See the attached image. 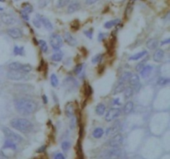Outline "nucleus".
Wrapping results in <instances>:
<instances>
[{
    "mask_svg": "<svg viewBox=\"0 0 170 159\" xmlns=\"http://www.w3.org/2000/svg\"><path fill=\"white\" fill-rule=\"evenodd\" d=\"M15 109L20 115H29L34 113L37 109V103L28 98H18L14 101Z\"/></svg>",
    "mask_w": 170,
    "mask_h": 159,
    "instance_id": "obj_1",
    "label": "nucleus"
},
{
    "mask_svg": "<svg viewBox=\"0 0 170 159\" xmlns=\"http://www.w3.org/2000/svg\"><path fill=\"white\" fill-rule=\"evenodd\" d=\"M10 124L13 129L23 133H27L33 129V124L26 119H22V118L13 119L11 120Z\"/></svg>",
    "mask_w": 170,
    "mask_h": 159,
    "instance_id": "obj_2",
    "label": "nucleus"
},
{
    "mask_svg": "<svg viewBox=\"0 0 170 159\" xmlns=\"http://www.w3.org/2000/svg\"><path fill=\"white\" fill-rule=\"evenodd\" d=\"M3 132H4L7 139H9V140H11L13 142H20L23 140V138L19 134H17V133L14 132L12 130H10L8 128H4L3 129Z\"/></svg>",
    "mask_w": 170,
    "mask_h": 159,
    "instance_id": "obj_3",
    "label": "nucleus"
},
{
    "mask_svg": "<svg viewBox=\"0 0 170 159\" xmlns=\"http://www.w3.org/2000/svg\"><path fill=\"white\" fill-rule=\"evenodd\" d=\"M128 82L129 83L130 86L133 88V89H135L136 91H139L141 87L139 76L137 74H131V76L128 80Z\"/></svg>",
    "mask_w": 170,
    "mask_h": 159,
    "instance_id": "obj_4",
    "label": "nucleus"
},
{
    "mask_svg": "<svg viewBox=\"0 0 170 159\" xmlns=\"http://www.w3.org/2000/svg\"><path fill=\"white\" fill-rule=\"evenodd\" d=\"M50 42L52 48L55 50H59L63 44L62 39L58 34H52L50 37Z\"/></svg>",
    "mask_w": 170,
    "mask_h": 159,
    "instance_id": "obj_5",
    "label": "nucleus"
},
{
    "mask_svg": "<svg viewBox=\"0 0 170 159\" xmlns=\"http://www.w3.org/2000/svg\"><path fill=\"white\" fill-rule=\"evenodd\" d=\"M25 72L21 71H13L10 70L7 74V77L12 80H23L25 77Z\"/></svg>",
    "mask_w": 170,
    "mask_h": 159,
    "instance_id": "obj_6",
    "label": "nucleus"
},
{
    "mask_svg": "<svg viewBox=\"0 0 170 159\" xmlns=\"http://www.w3.org/2000/svg\"><path fill=\"white\" fill-rule=\"evenodd\" d=\"M120 115V109L119 108H113L107 111L106 115H105V121L107 122H111L112 120L115 119L119 115Z\"/></svg>",
    "mask_w": 170,
    "mask_h": 159,
    "instance_id": "obj_7",
    "label": "nucleus"
},
{
    "mask_svg": "<svg viewBox=\"0 0 170 159\" xmlns=\"http://www.w3.org/2000/svg\"><path fill=\"white\" fill-rule=\"evenodd\" d=\"M123 142V136L121 133H115L109 141V146H111L112 148H117Z\"/></svg>",
    "mask_w": 170,
    "mask_h": 159,
    "instance_id": "obj_8",
    "label": "nucleus"
},
{
    "mask_svg": "<svg viewBox=\"0 0 170 159\" xmlns=\"http://www.w3.org/2000/svg\"><path fill=\"white\" fill-rule=\"evenodd\" d=\"M63 85L68 89H75L78 87V82L73 77H67L64 80Z\"/></svg>",
    "mask_w": 170,
    "mask_h": 159,
    "instance_id": "obj_9",
    "label": "nucleus"
},
{
    "mask_svg": "<svg viewBox=\"0 0 170 159\" xmlns=\"http://www.w3.org/2000/svg\"><path fill=\"white\" fill-rule=\"evenodd\" d=\"M8 34L9 36H11L13 39H18L21 38L23 36V32L21 29L17 28V27H13V28H9L7 31Z\"/></svg>",
    "mask_w": 170,
    "mask_h": 159,
    "instance_id": "obj_10",
    "label": "nucleus"
},
{
    "mask_svg": "<svg viewBox=\"0 0 170 159\" xmlns=\"http://www.w3.org/2000/svg\"><path fill=\"white\" fill-rule=\"evenodd\" d=\"M1 20L6 25H13L16 23V19L8 13H3L1 15Z\"/></svg>",
    "mask_w": 170,
    "mask_h": 159,
    "instance_id": "obj_11",
    "label": "nucleus"
},
{
    "mask_svg": "<svg viewBox=\"0 0 170 159\" xmlns=\"http://www.w3.org/2000/svg\"><path fill=\"white\" fill-rule=\"evenodd\" d=\"M64 40L66 41V42L68 45H70L71 46H74L77 44V41L76 40V38L69 32H66L64 34Z\"/></svg>",
    "mask_w": 170,
    "mask_h": 159,
    "instance_id": "obj_12",
    "label": "nucleus"
},
{
    "mask_svg": "<svg viewBox=\"0 0 170 159\" xmlns=\"http://www.w3.org/2000/svg\"><path fill=\"white\" fill-rule=\"evenodd\" d=\"M80 8H81L80 3H79L78 2H77V1H74V2H72V3L68 6L67 13H73L78 11V10L80 9Z\"/></svg>",
    "mask_w": 170,
    "mask_h": 159,
    "instance_id": "obj_13",
    "label": "nucleus"
},
{
    "mask_svg": "<svg viewBox=\"0 0 170 159\" xmlns=\"http://www.w3.org/2000/svg\"><path fill=\"white\" fill-rule=\"evenodd\" d=\"M133 109H134V103L132 101H128L124 106L123 113L125 115H129L133 111Z\"/></svg>",
    "mask_w": 170,
    "mask_h": 159,
    "instance_id": "obj_14",
    "label": "nucleus"
},
{
    "mask_svg": "<svg viewBox=\"0 0 170 159\" xmlns=\"http://www.w3.org/2000/svg\"><path fill=\"white\" fill-rule=\"evenodd\" d=\"M38 16V18H40V20H41V23H43L44 27L47 29V30H49V31H51V29L53 28V26H52V24H51V23L49 21V19H47V18H45V17H43V16H41V15H37Z\"/></svg>",
    "mask_w": 170,
    "mask_h": 159,
    "instance_id": "obj_15",
    "label": "nucleus"
},
{
    "mask_svg": "<svg viewBox=\"0 0 170 159\" xmlns=\"http://www.w3.org/2000/svg\"><path fill=\"white\" fill-rule=\"evenodd\" d=\"M65 113H66V115L71 118L74 115V113H75V109H74V106L71 103H68L67 104V105L65 107Z\"/></svg>",
    "mask_w": 170,
    "mask_h": 159,
    "instance_id": "obj_16",
    "label": "nucleus"
},
{
    "mask_svg": "<svg viewBox=\"0 0 170 159\" xmlns=\"http://www.w3.org/2000/svg\"><path fill=\"white\" fill-rule=\"evenodd\" d=\"M152 71H153V66L147 65V66H145L144 68L139 71V72H140L141 76H142L143 78H145V77H147V76L150 74V72Z\"/></svg>",
    "mask_w": 170,
    "mask_h": 159,
    "instance_id": "obj_17",
    "label": "nucleus"
},
{
    "mask_svg": "<svg viewBox=\"0 0 170 159\" xmlns=\"http://www.w3.org/2000/svg\"><path fill=\"white\" fill-rule=\"evenodd\" d=\"M164 56V52L161 49H158L153 54V61L156 62H160Z\"/></svg>",
    "mask_w": 170,
    "mask_h": 159,
    "instance_id": "obj_18",
    "label": "nucleus"
},
{
    "mask_svg": "<svg viewBox=\"0 0 170 159\" xmlns=\"http://www.w3.org/2000/svg\"><path fill=\"white\" fill-rule=\"evenodd\" d=\"M125 88V82H121V81H119L115 86V88L114 89V91H113V94L114 95H118L119 93L123 92L124 89Z\"/></svg>",
    "mask_w": 170,
    "mask_h": 159,
    "instance_id": "obj_19",
    "label": "nucleus"
},
{
    "mask_svg": "<svg viewBox=\"0 0 170 159\" xmlns=\"http://www.w3.org/2000/svg\"><path fill=\"white\" fill-rule=\"evenodd\" d=\"M120 155V151L119 149H112L107 153V158L116 159Z\"/></svg>",
    "mask_w": 170,
    "mask_h": 159,
    "instance_id": "obj_20",
    "label": "nucleus"
},
{
    "mask_svg": "<svg viewBox=\"0 0 170 159\" xmlns=\"http://www.w3.org/2000/svg\"><path fill=\"white\" fill-rule=\"evenodd\" d=\"M146 55H147V52H146V51H143V52L136 53L135 55H132V56L129 57V60H131V61H137V60H139L140 58L144 57Z\"/></svg>",
    "mask_w": 170,
    "mask_h": 159,
    "instance_id": "obj_21",
    "label": "nucleus"
},
{
    "mask_svg": "<svg viewBox=\"0 0 170 159\" xmlns=\"http://www.w3.org/2000/svg\"><path fill=\"white\" fill-rule=\"evenodd\" d=\"M146 46L149 49H154L157 47L158 46V41L155 39V38H151V39H149L147 43H146Z\"/></svg>",
    "mask_w": 170,
    "mask_h": 159,
    "instance_id": "obj_22",
    "label": "nucleus"
},
{
    "mask_svg": "<svg viewBox=\"0 0 170 159\" xmlns=\"http://www.w3.org/2000/svg\"><path fill=\"white\" fill-rule=\"evenodd\" d=\"M22 65L23 64L20 62H12L9 65V68L10 70H13V71H21Z\"/></svg>",
    "mask_w": 170,
    "mask_h": 159,
    "instance_id": "obj_23",
    "label": "nucleus"
},
{
    "mask_svg": "<svg viewBox=\"0 0 170 159\" xmlns=\"http://www.w3.org/2000/svg\"><path fill=\"white\" fill-rule=\"evenodd\" d=\"M134 94V89L131 86H129V87H125L124 89V96L125 99H129Z\"/></svg>",
    "mask_w": 170,
    "mask_h": 159,
    "instance_id": "obj_24",
    "label": "nucleus"
},
{
    "mask_svg": "<svg viewBox=\"0 0 170 159\" xmlns=\"http://www.w3.org/2000/svg\"><path fill=\"white\" fill-rule=\"evenodd\" d=\"M62 57H63V54H62V52L58 51V52H55L51 56V60L54 61V62H60V61H61Z\"/></svg>",
    "mask_w": 170,
    "mask_h": 159,
    "instance_id": "obj_25",
    "label": "nucleus"
},
{
    "mask_svg": "<svg viewBox=\"0 0 170 159\" xmlns=\"http://www.w3.org/2000/svg\"><path fill=\"white\" fill-rule=\"evenodd\" d=\"M105 105H103V104H99L98 105L96 106V108H95L96 114L98 115H100V116L104 115L105 114Z\"/></svg>",
    "mask_w": 170,
    "mask_h": 159,
    "instance_id": "obj_26",
    "label": "nucleus"
},
{
    "mask_svg": "<svg viewBox=\"0 0 170 159\" xmlns=\"http://www.w3.org/2000/svg\"><path fill=\"white\" fill-rule=\"evenodd\" d=\"M119 19H115V20H112V21H109L107 23H105V27L107 28V29H110L111 27H115V25H117L118 23H119Z\"/></svg>",
    "mask_w": 170,
    "mask_h": 159,
    "instance_id": "obj_27",
    "label": "nucleus"
},
{
    "mask_svg": "<svg viewBox=\"0 0 170 159\" xmlns=\"http://www.w3.org/2000/svg\"><path fill=\"white\" fill-rule=\"evenodd\" d=\"M22 8H23V12H24L26 13H31L33 11V6L31 5V4H29V3H23V5H22Z\"/></svg>",
    "mask_w": 170,
    "mask_h": 159,
    "instance_id": "obj_28",
    "label": "nucleus"
},
{
    "mask_svg": "<svg viewBox=\"0 0 170 159\" xmlns=\"http://www.w3.org/2000/svg\"><path fill=\"white\" fill-rule=\"evenodd\" d=\"M104 134V130L101 128H96L93 131V137L95 138H101Z\"/></svg>",
    "mask_w": 170,
    "mask_h": 159,
    "instance_id": "obj_29",
    "label": "nucleus"
},
{
    "mask_svg": "<svg viewBox=\"0 0 170 159\" xmlns=\"http://www.w3.org/2000/svg\"><path fill=\"white\" fill-rule=\"evenodd\" d=\"M3 148H12V149L15 150L16 149V144L14 143V142L7 139L4 145H3Z\"/></svg>",
    "mask_w": 170,
    "mask_h": 159,
    "instance_id": "obj_30",
    "label": "nucleus"
},
{
    "mask_svg": "<svg viewBox=\"0 0 170 159\" xmlns=\"http://www.w3.org/2000/svg\"><path fill=\"white\" fill-rule=\"evenodd\" d=\"M13 52L15 55H18V56H23L24 54V48L23 46H14V50Z\"/></svg>",
    "mask_w": 170,
    "mask_h": 159,
    "instance_id": "obj_31",
    "label": "nucleus"
},
{
    "mask_svg": "<svg viewBox=\"0 0 170 159\" xmlns=\"http://www.w3.org/2000/svg\"><path fill=\"white\" fill-rule=\"evenodd\" d=\"M131 76V73L130 72H129V71H126V72H124L122 75H121V76L119 77V81H121V82H126L128 81V80L129 78V76Z\"/></svg>",
    "mask_w": 170,
    "mask_h": 159,
    "instance_id": "obj_32",
    "label": "nucleus"
},
{
    "mask_svg": "<svg viewBox=\"0 0 170 159\" xmlns=\"http://www.w3.org/2000/svg\"><path fill=\"white\" fill-rule=\"evenodd\" d=\"M59 82H58V78L57 77V76L55 74H52L51 76V85L53 87H57L58 85Z\"/></svg>",
    "mask_w": 170,
    "mask_h": 159,
    "instance_id": "obj_33",
    "label": "nucleus"
},
{
    "mask_svg": "<svg viewBox=\"0 0 170 159\" xmlns=\"http://www.w3.org/2000/svg\"><path fill=\"white\" fill-rule=\"evenodd\" d=\"M38 44H39V46H40L41 50L43 51V52H47L48 46H47V42H46L45 41H43V40H40V41L38 42Z\"/></svg>",
    "mask_w": 170,
    "mask_h": 159,
    "instance_id": "obj_34",
    "label": "nucleus"
},
{
    "mask_svg": "<svg viewBox=\"0 0 170 159\" xmlns=\"http://www.w3.org/2000/svg\"><path fill=\"white\" fill-rule=\"evenodd\" d=\"M32 71V66H30L29 64H23L22 65V67H21V71H23V72H30Z\"/></svg>",
    "mask_w": 170,
    "mask_h": 159,
    "instance_id": "obj_35",
    "label": "nucleus"
},
{
    "mask_svg": "<svg viewBox=\"0 0 170 159\" xmlns=\"http://www.w3.org/2000/svg\"><path fill=\"white\" fill-rule=\"evenodd\" d=\"M169 83V78H165V77H161L158 80V84L159 85H167Z\"/></svg>",
    "mask_w": 170,
    "mask_h": 159,
    "instance_id": "obj_36",
    "label": "nucleus"
},
{
    "mask_svg": "<svg viewBox=\"0 0 170 159\" xmlns=\"http://www.w3.org/2000/svg\"><path fill=\"white\" fill-rule=\"evenodd\" d=\"M33 25L36 27L37 28H40L41 26H42L41 20H40V18H38V16H37V17L33 20Z\"/></svg>",
    "mask_w": 170,
    "mask_h": 159,
    "instance_id": "obj_37",
    "label": "nucleus"
},
{
    "mask_svg": "<svg viewBox=\"0 0 170 159\" xmlns=\"http://www.w3.org/2000/svg\"><path fill=\"white\" fill-rule=\"evenodd\" d=\"M102 58H103V55L102 54H98V55H96L95 56H94L93 58H92V63L93 64H96L98 62H101Z\"/></svg>",
    "mask_w": 170,
    "mask_h": 159,
    "instance_id": "obj_38",
    "label": "nucleus"
},
{
    "mask_svg": "<svg viewBox=\"0 0 170 159\" xmlns=\"http://www.w3.org/2000/svg\"><path fill=\"white\" fill-rule=\"evenodd\" d=\"M147 62V59H145L144 61H142L141 62H139V63H138L137 64V66H136V71H140L143 68H144V66H145V63Z\"/></svg>",
    "mask_w": 170,
    "mask_h": 159,
    "instance_id": "obj_39",
    "label": "nucleus"
},
{
    "mask_svg": "<svg viewBox=\"0 0 170 159\" xmlns=\"http://www.w3.org/2000/svg\"><path fill=\"white\" fill-rule=\"evenodd\" d=\"M70 146H71V144H70V142L67 141H64L62 142V144H61V148H62V150L64 151V152H67V151L70 148Z\"/></svg>",
    "mask_w": 170,
    "mask_h": 159,
    "instance_id": "obj_40",
    "label": "nucleus"
},
{
    "mask_svg": "<svg viewBox=\"0 0 170 159\" xmlns=\"http://www.w3.org/2000/svg\"><path fill=\"white\" fill-rule=\"evenodd\" d=\"M69 2H70V0H58L57 6H58V8H63L64 6H66L67 4Z\"/></svg>",
    "mask_w": 170,
    "mask_h": 159,
    "instance_id": "obj_41",
    "label": "nucleus"
},
{
    "mask_svg": "<svg viewBox=\"0 0 170 159\" xmlns=\"http://www.w3.org/2000/svg\"><path fill=\"white\" fill-rule=\"evenodd\" d=\"M82 68H83V64H78L76 66V67H75V70H74V72L78 75V74H80L81 73V71H82Z\"/></svg>",
    "mask_w": 170,
    "mask_h": 159,
    "instance_id": "obj_42",
    "label": "nucleus"
},
{
    "mask_svg": "<svg viewBox=\"0 0 170 159\" xmlns=\"http://www.w3.org/2000/svg\"><path fill=\"white\" fill-rule=\"evenodd\" d=\"M84 33L86 35L87 37H89V38H92L93 29H89V30H87V31H85V32H84Z\"/></svg>",
    "mask_w": 170,
    "mask_h": 159,
    "instance_id": "obj_43",
    "label": "nucleus"
},
{
    "mask_svg": "<svg viewBox=\"0 0 170 159\" xmlns=\"http://www.w3.org/2000/svg\"><path fill=\"white\" fill-rule=\"evenodd\" d=\"M132 6H133V5L128 4L127 8H126V10H125V15H126L127 17L129 15V14H130V13H131V11H132Z\"/></svg>",
    "mask_w": 170,
    "mask_h": 159,
    "instance_id": "obj_44",
    "label": "nucleus"
},
{
    "mask_svg": "<svg viewBox=\"0 0 170 159\" xmlns=\"http://www.w3.org/2000/svg\"><path fill=\"white\" fill-rule=\"evenodd\" d=\"M21 15H22V17H23V18L24 19V20H26V21H28L29 20V18H28V15H27V13H24V12H21Z\"/></svg>",
    "mask_w": 170,
    "mask_h": 159,
    "instance_id": "obj_45",
    "label": "nucleus"
},
{
    "mask_svg": "<svg viewBox=\"0 0 170 159\" xmlns=\"http://www.w3.org/2000/svg\"><path fill=\"white\" fill-rule=\"evenodd\" d=\"M70 126H71V129H74L75 128V126H76V118H73L71 119V121L70 123Z\"/></svg>",
    "mask_w": 170,
    "mask_h": 159,
    "instance_id": "obj_46",
    "label": "nucleus"
},
{
    "mask_svg": "<svg viewBox=\"0 0 170 159\" xmlns=\"http://www.w3.org/2000/svg\"><path fill=\"white\" fill-rule=\"evenodd\" d=\"M54 159H65V158H64V156L61 153H57V154L55 155Z\"/></svg>",
    "mask_w": 170,
    "mask_h": 159,
    "instance_id": "obj_47",
    "label": "nucleus"
},
{
    "mask_svg": "<svg viewBox=\"0 0 170 159\" xmlns=\"http://www.w3.org/2000/svg\"><path fill=\"white\" fill-rule=\"evenodd\" d=\"M97 1H99V0H86V3L88 5H91V4H93L95 3H96Z\"/></svg>",
    "mask_w": 170,
    "mask_h": 159,
    "instance_id": "obj_48",
    "label": "nucleus"
},
{
    "mask_svg": "<svg viewBox=\"0 0 170 159\" xmlns=\"http://www.w3.org/2000/svg\"><path fill=\"white\" fill-rule=\"evenodd\" d=\"M169 42H170V39H169V38H168V39H166V40H163V41H162L161 44L162 45L169 44Z\"/></svg>",
    "mask_w": 170,
    "mask_h": 159,
    "instance_id": "obj_49",
    "label": "nucleus"
},
{
    "mask_svg": "<svg viewBox=\"0 0 170 159\" xmlns=\"http://www.w3.org/2000/svg\"><path fill=\"white\" fill-rule=\"evenodd\" d=\"M43 100L44 104H47V103L48 99H47V95H43Z\"/></svg>",
    "mask_w": 170,
    "mask_h": 159,
    "instance_id": "obj_50",
    "label": "nucleus"
},
{
    "mask_svg": "<svg viewBox=\"0 0 170 159\" xmlns=\"http://www.w3.org/2000/svg\"><path fill=\"white\" fill-rule=\"evenodd\" d=\"M0 159H9L7 156H5L2 152H0Z\"/></svg>",
    "mask_w": 170,
    "mask_h": 159,
    "instance_id": "obj_51",
    "label": "nucleus"
},
{
    "mask_svg": "<svg viewBox=\"0 0 170 159\" xmlns=\"http://www.w3.org/2000/svg\"><path fill=\"white\" fill-rule=\"evenodd\" d=\"M46 146H43V147H41L38 150H37V152H44V151L46 150Z\"/></svg>",
    "mask_w": 170,
    "mask_h": 159,
    "instance_id": "obj_52",
    "label": "nucleus"
},
{
    "mask_svg": "<svg viewBox=\"0 0 170 159\" xmlns=\"http://www.w3.org/2000/svg\"><path fill=\"white\" fill-rule=\"evenodd\" d=\"M114 101H115V102H114V104H115V105H116V104H118V105H119V104H120V103H119V99H115Z\"/></svg>",
    "mask_w": 170,
    "mask_h": 159,
    "instance_id": "obj_53",
    "label": "nucleus"
},
{
    "mask_svg": "<svg viewBox=\"0 0 170 159\" xmlns=\"http://www.w3.org/2000/svg\"><path fill=\"white\" fill-rule=\"evenodd\" d=\"M104 36H105L103 35L102 33H101V34H100V36H99V41H102V39L104 38Z\"/></svg>",
    "mask_w": 170,
    "mask_h": 159,
    "instance_id": "obj_54",
    "label": "nucleus"
},
{
    "mask_svg": "<svg viewBox=\"0 0 170 159\" xmlns=\"http://www.w3.org/2000/svg\"><path fill=\"white\" fill-rule=\"evenodd\" d=\"M136 0H129V4H130V5H133L134 3H135V2Z\"/></svg>",
    "mask_w": 170,
    "mask_h": 159,
    "instance_id": "obj_55",
    "label": "nucleus"
},
{
    "mask_svg": "<svg viewBox=\"0 0 170 159\" xmlns=\"http://www.w3.org/2000/svg\"><path fill=\"white\" fill-rule=\"evenodd\" d=\"M0 11H3V8H1V7H0Z\"/></svg>",
    "mask_w": 170,
    "mask_h": 159,
    "instance_id": "obj_56",
    "label": "nucleus"
},
{
    "mask_svg": "<svg viewBox=\"0 0 170 159\" xmlns=\"http://www.w3.org/2000/svg\"><path fill=\"white\" fill-rule=\"evenodd\" d=\"M5 0H0V2H4Z\"/></svg>",
    "mask_w": 170,
    "mask_h": 159,
    "instance_id": "obj_57",
    "label": "nucleus"
},
{
    "mask_svg": "<svg viewBox=\"0 0 170 159\" xmlns=\"http://www.w3.org/2000/svg\"><path fill=\"white\" fill-rule=\"evenodd\" d=\"M105 159H110V158H105Z\"/></svg>",
    "mask_w": 170,
    "mask_h": 159,
    "instance_id": "obj_58",
    "label": "nucleus"
}]
</instances>
